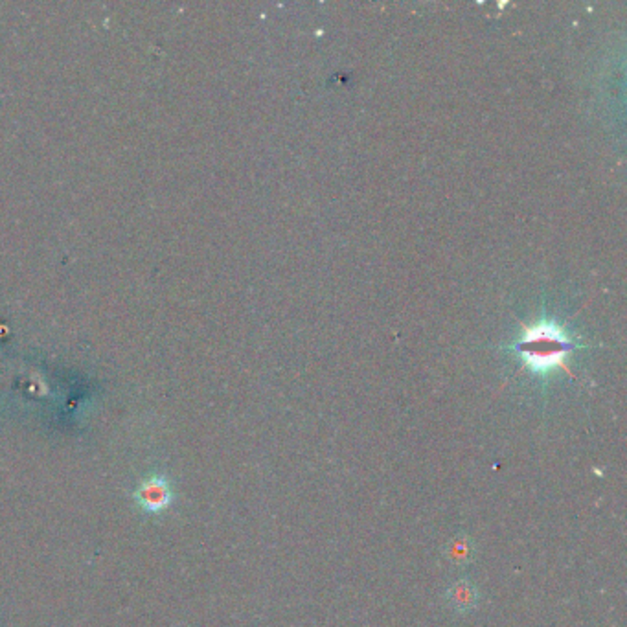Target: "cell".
<instances>
[{
	"mask_svg": "<svg viewBox=\"0 0 627 627\" xmlns=\"http://www.w3.org/2000/svg\"><path fill=\"white\" fill-rule=\"evenodd\" d=\"M570 345L552 326L532 328L520 343V353L534 370H552L567 357Z\"/></svg>",
	"mask_w": 627,
	"mask_h": 627,
	"instance_id": "obj_1",
	"label": "cell"
},
{
	"mask_svg": "<svg viewBox=\"0 0 627 627\" xmlns=\"http://www.w3.org/2000/svg\"><path fill=\"white\" fill-rule=\"evenodd\" d=\"M137 497L140 501V504L149 510V512H159L163 508L168 506L170 499H171V489L168 486V482L161 477H156V479H149L146 480L139 491H137Z\"/></svg>",
	"mask_w": 627,
	"mask_h": 627,
	"instance_id": "obj_2",
	"label": "cell"
},
{
	"mask_svg": "<svg viewBox=\"0 0 627 627\" xmlns=\"http://www.w3.org/2000/svg\"><path fill=\"white\" fill-rule=\"evenodd\" d=\"M449 599H451V604H453L455 607H458V609H467L469 606H472V604L475 602V592H473V589L469 587L467 583H460V585H456V587L451 591Z\"/></svg>",
	"mask_w": 627,
	"mask_h": 627,
	"instance_id": "obj_3",
	"label": "cell"
}]
</instances>
